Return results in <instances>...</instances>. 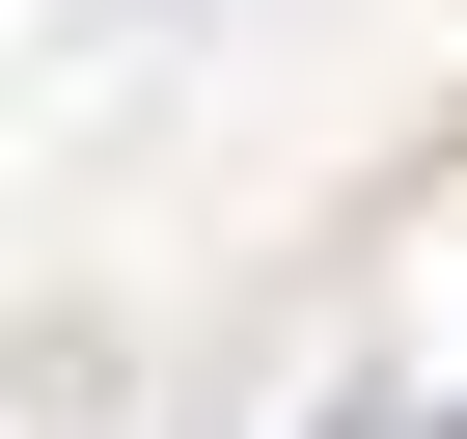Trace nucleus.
Wrapping results in <instances>:
<instances>
[{
	"label": "nucleus",
	"mask_w": 467,
	"mask_h": 439,
	"mask_svg": "<svg viewBox=\"0 0 467 439\" xmlns=\"http://www.w3.org/2000/svg\"><path fill=\"white\" fill-rule=\"evenodd\" d=\"M440 439H467V412H440Z\"/></svg>",
	"instance_id": "nucleus-1"
}]
</instances>
